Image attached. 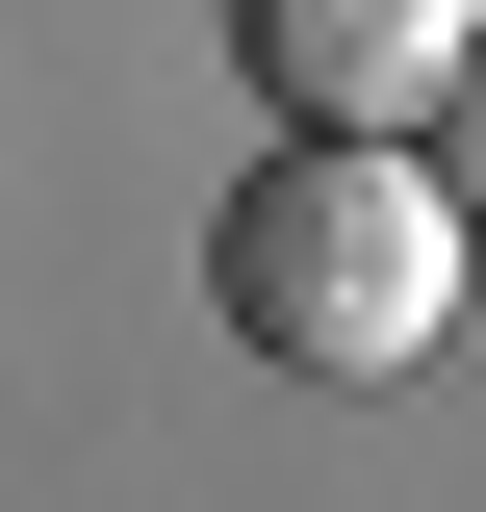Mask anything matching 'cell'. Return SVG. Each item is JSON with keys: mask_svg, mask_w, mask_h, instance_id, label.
Returning a JSON list of instances; mask_svg holds the SVG:
<instances>
[{"mask_svg": "<svg viewBox=\"0 0 486 512\" xmlns=\"http://www.w3.org/2000/svg\"><path fill=\"white\" fill-rule=\"evenodd\" d=\"M461 256H486V205L435 180V128H282V154L205 205V308L282 384H410L435 333H461Z\"/></svg>", "mask_w": 486, "mask_h": 512, "instance_id": "6da1fadb", "label": "cell"}, {"mask_svg": "<svg viewBox=\"0 0 486 512\" xmlns=\"http://www.w3.org/2000/svg\"><path fill=\"white\" fill-rule=\"evenodd\" d=\"M486 52V0H231V77L282 128H435Z\"/></svg>", "mask_w": 486, "mask_h": 512, "instance_id": "7a4b0ae2", "label": "cell"}, {"mask_svg": "<svg viewBox=\"0 0 486 512\" xmlns=\"http://www.w3.org/2000/svg\"><path fill=\"white\" fill-rule=\"evenodd\" d=\"M435 180H461V205H486V52H461V103H435Z\"/></svg>", "mask_w": 486, "mask_h": 512, "instance_id": "3957f363", "label": "cell"}]
</instances>
